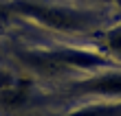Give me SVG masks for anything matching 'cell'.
I'll use <instances>...</instances> for the list:
<instances>
[{
    "instance_id": "3",
    "label": "cell",
    "mask_w": 121,
    "mask_h": 116,
    "mask_svg": "<svg viewBox=\"0 0 121 116\" xmlns=\"http://www.w3.org/2000/svg\"><path fill=\"white\" fill-rule=\"evenodd\" d=\"M66 99H121V68L82 75L64 88Z\"/></svg>"
},
{
    "instance_id": "7",
    "label": "cell",
    "mask_w": 121,
    "mask_h": 116,
    "mask_svg": "<svg viewBox=\"0 0 121 116\" xmlns=\"http://www.w3.org/2000/svg\"><path fill=\"white\" fill-rule=\"evenodd\" d=\"M0 35H2V28H0Z\"/></svg>"
},
{
    "instance_id": "1",
    "label": "cell",
    "mask_w": 121,
    "mask_h": 116,
    "mask_svg": "<svg viewBox=\"0 0 121 116\" xmlns=\"http://www.w3.org/2000/svg\"><path fill=\"white\" fill-rule=\"evenodd\" d=\"M0 16L20 18L64 35H92L106 26V13L101 11L48 0H7L0 4Z\"/></svg>"
},
{
    "instance_id": "6",
    "label": "cell",
    "mask_w": 121,
    "mask_h": 116,
    "mask_svg": "<svg viewBox=\"0 0 121 116\" xmlns=\"http://www.w3.org/2000/svg\"><path fill=\"white\" fill-rule=\"evenodd\" d=\"M18 88V79L13 72L0 68V92H9V90H16Z\"/></svg>"
},
{
    "instance_id": "5",
    "label": "cell",
    "mask_w": 121,
    "mask_h": 116,
    "mask_svg": "<svg viewBox=\"0 0 121 116\" xmlns=\"http://www.w3.org/2000/svg\"><path fill=\"white\" fill-rule=\"evenodd\" d=\"M101 37H99V50H101L104 55H108L112 61H121V22L108 26L106 31L99 33Z\"/></svg>"
},
{
    "instance_id": "2",
    "label": "cell",
    "mask_w": 121,
    "mask_h": 116,
    "mask_svg": "<svg viewBox=\"0 0 121 116\" xmlns=\"http://www.w3.org/2000/svg\"><path fill=\"white\" fill-rule=\"evenodd\" d=\"M18 59L29 70L38 72L42 77H62V75H68V72L90 75V72H99V70L117 66L99 48L73 46V44H51V46L20 48Z\"/></svg>"
},
{
    "instance_id": "4",
    "label": "cell",
    "mask_w": 121,
    "mask_h": 116,
    "mask_svg": "<svg viewBox=\"0 0 121 116\" xmlns=\"http://www.w3.org/2000/svg\"><path fill=\"white\" fill-rule=\"evenodd\" d=\"M64 116H121V99H92Z\"/></svg>"
}]
</instances>
